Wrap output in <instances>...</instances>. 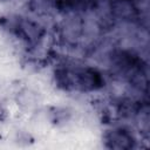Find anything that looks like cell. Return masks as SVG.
<instances>
[{"instance_id": "cell-1", "label": "cell", "mask_w": 150, "mask_h": 150, "mask_svg": "<svg viewBox=\"0 0 150 150\" xmlns=\"http://www.w3.org/2000/svg\"><path fill=\"white\" fill-rule=\"evenodd\" d=\"M55 79L57 84L67 90L89 91L101 88L104 83L102 75L93 68L59 69L55 71Z\"/></svg>"}, {"instance_id": "cell-2", "label": "cell", "mask_w": 150, "mask_h": 150, "mask_svg": "<svg viewBox=\"0 0 150 150\" xmlns=\"http://www.w3.org/2000/svg\"><path fill=\"white\" fill-rule=\"evenodd\" d=\"M135 138L134 136L124 129H115L105 135V145L109 149L127 150L134 148Z\"/></svg>"}, {"instance_id": "cell-3", "label": "cell", "mask_w": 150, "mask_h": 150, "mask_svg": "<svg viewBox=\"0 0 150 150\" xmlns=\"http://www.w3.org/2000/svg\"><path fill=\"white\" fill-rule=\"evenodd\" d=\"M111 12L122 19H132L137 15V7L132 0H112Z\"/></svg>"}, {"instance_id": "cell-4", "label": "cell", "mask_w": 150, "mask_h": 150, "mask_svg": "<svg viewBox=\"0 0 150 150\" xmlns=\"http://www.w3.org/2000/svg\"><path fill=\"white\" fill-rule=\"evenodd\" d=\"M21 33V35L29 40V41H34V40H38L40 36H41V29L40 27L32 22V21H21L19 23V28H18Z\"/></svg>"}, {"instance_id": "cell-5", "label": "cell", "mask_w": 150, "mask_h": 150, "mask_svg": "<svg viewBox=\"0 0 150 150\" xmlns=\"http://www.w3.org/2000/svg\"><path fill=\"white\" fill-rule=\"evenodd\" d=\"M5 118H6V110L0 105V121H2Z\"/></svg>"}]
</instances>
